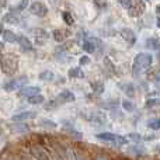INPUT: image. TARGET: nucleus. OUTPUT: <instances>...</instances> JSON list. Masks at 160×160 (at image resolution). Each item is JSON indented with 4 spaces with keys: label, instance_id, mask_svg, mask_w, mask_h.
I'll return each mask as SVG.
<instances>
[{
    "label": "nucleus",
    "instance_id": "f257e3e1",
    "mask_svg": "<svg viewBox=\"0 0 160 160\" xmlns=\"http://www.w3.org/2000/svg\"><path fill=\"white\" fill-rule=\"evenodd\" d=\"M152 61H153V58H152V55H150V53H145V52L138 53V55L135 56V59H133V68H132L133 75L138 76L142 70L150 68Z\"/></svg>",
    "mask_w": 160,
    "mask_h": 160
},
{
    "label": "nucleus",
    "instance_id": "f03ea898",
    "mask_svg": "<svg viewBox=\"0 0 160 160\" xmlns=\"http://www.w3.org/2000/svg\"><path fill=\"white\" fill-rule=\"evenodd\" d=\"M18 69V58L13 53H8V55H4L2 58V70L6 73V75L11 76L17 72Z\"/></svg>",
    "mask_w": 160,
    "mask_h": 160
},
{
    "label": "nucleus",
    "instance_id": "7ed1b4c3",
    "mask_svg": "<svg viewBox=\"0 0 160 160\" xmlns=\"http://www.w3.org/2000/svg\"><path fill=\"white\" fill-rule=\"evenodd\" d=\"M97 138L101 139V141H108V142H115L118 145H125L128 143L127 138L124 136H119V135H114V133H110V132H104V133H98Z\"/></svg>",
    "mask_w": 160,
    "mask_h": 160
},
{
    "label": "nucleus",
    "instance_id": "20e7f679",
    "mask_svg": "<svg viewBox=\"0 0 160 160\" xmlns=\"http://www.w3.org/2000/svg\"><path fill=\"white\" fill-rule=\"evenodd\" d=\"M75 100H76V97H75V94H73L72 91H69V90H63L62 93H59V96L56 97L55 100H53V102H55V105L58 107V105H61V104L72 102V101H75Z\"/></svg>",
    "mask_w": 160,
    "mask_h": 160
},
{
    "label": "nucleus",
    "instance_id": "39448f33",
    "mask_svg": "<svg viewBox=\"0 0 160 160\" xmlns=\"http://www.w3.org/2000/svg\"><path fill=\"white\" fill-rule=\"evenodd\" d=\"M30 11L34 14V16L45 17L48 14V7L42 2H37V0H35V2L30 6Z\"/></svg>",
    "mask_w": 160,
    "mask_h": 160
},
{
    "label": "nucleus",
    "instance_id": "423d86ee",
    "mask_svg": "<svg viewBox=\"0 0 160 160\" xmlns=\"http://www.w3.org/2000/svg\"><path fill=\"white\" fill-rule=\"evenodd\" d=\"M30 152L35 160H51L47 150H44L41 146H38V145H31Z\"/></svg>",
    "mask_w": 160,
    "mask_h": 160
},
{
    "label": "nucleus",
    "instance_id": "0eeeda50",
    "mask_svg": "<svg viewBox=\"0 0 160 160\" xmlns=\"http://www.w3.org/2000/svg\"><path fill=\"white\" fill-rule=\"evenodd\" d=\"M146 10V6H145L143 2H136V3H132V4L128 7V11H129V16L131 17H139L145 13Z\"/></svg>",
    "mask_w": 160,
    "mask_h": 160
},
{
    "label": "nucleus",
    "instance_id": "6e6552de",
    "mask_svg": "<svg viewBox=\"0 0 160 160\" xmlns=\"http://www.w3.org/2000/svg\"><path fill=\"white\" fill-rule=\"evenodd\" d=\"M25 82H27V78H25V76L18 78V79H14V80H10L8 83H6L4 84V90L13 91V90H16V88H18V87H24Z\"/></svg>",
    "mask_w": 160,
    "mask_h": 160
},
{
    "label": "nucleus",
    "instance_id": "1a4fd4ad",
    "mask_svg": "<svg viewBox=\"0 0 160 160\" xmlns=\"http://www.w3.org/2000/svg\"><path fill=\"white\" fill-rule=\"evenodd\" d=\"M119 34H121L122 39H124L125 42H127L128 45H133L136 42V35L135 32H133L132 30H129V28H122L121 31H119Z\"/></svg>",
    "mask_w": 160,
    "mask_h": 160
},
{
    "label": "nucleus",
    "instance_id": "9d476101",
    "mask_svg": "<svg viewBox=\"0 0 160 160\" xmlns=\"http://www.w3.org/2000/svg\"><path fill=\"white\" fill-rule=\"evenodd\" d=\"M41 88L37 87V86H24L21 87V90L18 91V96L20 97H31V96H35V94H39Z\"/></svg>",
    "mask_w": 160,
    "mask_h": 160
},
{
    "label": "nucleus",
    "instance_id": "9b49d317",
    "mask_svg": "<svg viewBox=\"0 0 160 160\" xmlns=\"http://www.w3.org/2000/svg\"><path fill=\"white\" fill-rule=\"evenodd\" d=\"M34 35H35V44L37 45H44L45 42L49 38V34L44 30V28H37L34 31Z\"/></svg>",
    "mask_w": 160,
    "mask_h": 160
},
{
    "label": "nucleus",
    "instance_id": "f8f14e48",
    "mask_svg": "<svg viewBox=\"0 0 160 160\" xmlns=\"http://www.w3.org/2000/svg\"><path fill=\"white\" fill-rule=\"evenodd\" d=\"M17 42L20 44V47H21L22 51H31L32 49V44H31V41L27 38V37H24V35L17 37Z\"/></svg>",
    "mask_w": 160,
    "mask_h": 160
},
{
    "label": "nucleus",
    "instance_id": "ddd939ff",
    "mask_svg": "<svg viewBox=\"0 0 160 160\" xmlns=\"http://www.w3.org/2000/svg\"><path fill=\"white\" fill-rule=\"evenodd\" d=\"M37 114L35 112H21L17 114V115H13V121L16 122H22V121H28V119L35 118Z\"/></svg>",
    "mask_w": 160,
    "mask_h": 160
},
{
    "label": "nucleus",
    "instance_id": "4468645a",
    "mask_svg": "<svg viewBox=\"0 0 160 160\" xmlns=\"http://www.w3.org/2000/svg\"><path fill=\"white\" fill-rule=\"evenodd\" d=\"M91 122H94V124H98V125H102L105 124V115L101 112V111H96V112L91 114Z\"/></svg>",
    "mask_w": 160,
    "mask_h": 160
},
{
    "label": "nucleus",
    "instance_id": "2eb2a0df",
    "mask_svg": "<svg viewBox=\"0 0 160 160\" xmlns=\"http://www.w3.org/2000/svg\"><path fill=\"white\" fill-rule=\"evenodd\" d=\"M3 41H6V42H17V35L13 32V31H10V30H4L3 31Z\"/></svg>",
    "mask_w": 160,
    "mask_h": 160
},
{
    "label": "nucleus",
    "instance_id": "dca6fc26",
    "mask_svg": "<svg viewBox=\"0 0 160 160\" xmlns=\"http://www.w3.org/2000/svg\"><path fill=\"white\" fill-rule=\"evenodd\" d=\"M121 88L124 90V93H127L128 97H133V96H135V87H133L131 83H122Z\"/></svg>",
    "mask_w": 160,
    "mask_h": 160
},
{
    "label": "nucleus",
    "instance_id": "f3484780",
    "mask_svg": "<svg viewBox=\"0 0 160 160\" xmlns=\"http://www.w3.org/2000/svg\"><path fill=\"white\" fill-rule=\"evenodd\" d=\"M146 47L152 51H158L159 49V39L156 37H152V38L146 39Z\"/></svg>",
    "mask_w": 160,
    "mask_h": 160
},
{
    "label": "nucleus",
    "instance_id": "a211bd4d",
    "mask_svg": "<svg viewBox=\"0 0 160 160\" xmlns=\"http://www.w3.org/2000/svg\"><path fill=\"white\" fill-rule=\"evenodd\" d=\"M18 20H20V16L16 13H7L4 16V21L8 22V24H17Z\"/></svg>",
    "mask_w": 160,
    "mask_h": 160
},
{
    "label": "nucleus",
    "instance_id": "6ab92c4d",
    "mask_svg": "<svg viewBox=\"0 0 160 160\" xmlns=\"http://www.w3.org/2000/svg\"><path fill=\"white\" fill-rule=\"evenodd\" d=\"M28 102H30V104H34V105L42 104V102H44V96H42V94H35V96H31V97H28Z\"/></svg>",
    "mask_w": 160,
    "mask_h": 160
},
{
    "label": "nucleus",
    "instance_id": "aec40b11",
    "mask_svg": "<svg viewBox=\"0 0 160 160\" xmlns=\"http://www.w3.org/2000/svg\"><path fill=\"white\" fill-rule=\"evenodd\" d=\"M91 88L96 94H101L104 91V83L102 82H93L91 83Z\"/></svg>",
    "mask_w": 160,
    "mask_h": 160
},
{
    "label": "nucleus",
    "instance_id": "412c9836",
    "mask_svg": "<svg viewBox=\"0 0 160 160\" xmlns=\"http://www.w3.org/2000/svg\"><path fill=\"white\" fill-rule=\"evenodd\" d=\"M52 35H53V39H55V41H58V42H63L65 38H66L65 32H63V31H61V30H53Z\"/></svg>",
    "mask_w": 160,
    "mask_h": 160
},
{
    "label": "nucleus",
    "instance_id": "4be33fe9",
    "mask_svg": "<svg viewBox=\"0 0 160 160\" xmlns=\"http://www.w3.org/2000/svg\"><path fill=\"white\" fill-rule=\"evenodd\" d=\"M69 76L70 78H83L84 73L82 72L80 68H72V69H69Z\"/></svg>",
    "mask_w": 160,
    "mask_h": 160
},
{
    "label": "nucleus",
    "instance_id": "5701e85b",
    "mask_svg": "<svg viewBox=\"0 0 160 160\" xmlns=\"http://www.w3.org/2000/svg\"><path fill=\"white\" fill-rule=\"evenodd\" d=\"M122 108H124L125 111H128V112H133V111H135V104L128 101V100H124V101H122Z\"/></svg>",
    "mask_w": 160,
    "mask_h": 160
},
{
    "label": "nucleus",
    "instance_id": "b1692460",
    "mask_svg": "<svg viewBox=\"0 0 160 160\" xmlns=\"http://www.w3.org/2000/svg\"><path fill=\"white\" fill-rule=\"evenodd\" d=\"M39 79L41 80H48V82H49V80L53 79V73L51 72V70H45V72H42L41 75H39Z\"/></svg>",
    "mask_w": 160,
    "mask_h": 160
},
{
    "label": "nucleus",
    "instance_id": "393cba45",
    "mask_svg": "<svg viewBox=\"0 0 160 160\" xmlns=\"http://www.w3.org/2000/svg\"><path fill=\"white\" fill-rule=\"evenodd\" d=\"M62 18H63V21L66 22L68 25H72L73 24V17L70 16V13H66V11H65V13L62 14Z\"/></svg>",
    "mask_w": 160,
    "mask_h": 160
},
{
    "label": "nucleus",
    "instance_id": "a878e982",
    "mask_svg": "<svg viewBox=\"0 0 160 160\" xmlns=\"http://www.w3.org/2000/svg\"><path fill=\"white\" fill-rule=\"evenodd\" d=\"M148 125H149V128H152V129H159L160 122H159V119H150V121L148 122Z\"/></svg>",
    "mask_w": 160,
    "mask_h": 160
},
{
    "label": "nucleus",
    "instance_id": "bb28decb",
    "mask_svg": "<svg viewBox=\"0 0 160 160\" xmlns=\"http://www.w3.org/2000/svg\"><path fill=\"white\" fill-rule=\"evenodd\" d=\"M93 2L98 8H105L107 7V4H108L107 0H93Z\"/></svg>",
    "mask_w": 160,
    "mask_h": 160
},
{
    "label": "nucleus",
    "instance_id": "cd10ccee",
    "mask_svg": "<svg viewBox=\"0 0 160 160\" xmlns=\"http://www.w3.org/2000/svg\"><path fill=\"white\" fill-rule=\"evenodd\" d=\"M75 160H87V156H86L84 153L75 152Z\"/></svg>",
    "mask_w": 160,
    "mask_h": 160
},
{
    "label": "nucleus",
    "instance_id": "c85d7f7f",
    "mask_svg": "<svg viewBox=\"0 0 160 160\" xmlns=\"http://www.w3.org/2000/svg\"><path fill=\"white\" fill-rule=\"evenodd\" d=\"M42 125H44V127H49V128H52V129H53V128H56V124H53V122H51L49 121V119H44V121H42Z\"/></svg>",
    "mask_w": 160,
    "mask_h": 160
},
{
    "label": "nucleus",
    "instance_id": "c756f323",
    "mask_svg": "<svg viewBox=\"0 0 160 160\" xmlns=\"http://www.w3.org/2000/svg\"><path fill=\"white\" fill-rule=\"evenodd\" d=\"M118 2H119V4H121L122 7H127V8L132 4V0H118Z\"/></svg>",
    "mask_w": 160,
    "mask_h": 160
},
{
    "label": "nucleus",
    "instance_id": "7c9ffc66",
    "mask_svg": "<svg viewBox=\"0 0 160 160\" xmlns=\"http://www.w3.org/2000/svg\"><path fill=\"white\" fill-rule=\"evenodd\" d=\"M27 6H28V0H21L17 8H18V10H24V8L27 7Z\"/></svg>",
    "mask_w": 160,
    "mask_h": 160
},
{
    "label": "nucleus",
    "instance_id": "2f4dec72",
    "mask_svg": "<svg viewBox=\"0 0 160 160\" xmlns=\"http://www.w3.org/2000/svg\"><path fill=\"white\" fill-rule=\"evenodd\" d=\"M53 160H65V159L62 158V153L61 152L55 150V152H53Z\"/></svg>",
    "mask_w": 160,
    "mask_h": 160
},
{
    "label": "nucleus",
    "instance_id": "473e14b6",
    "mask_svg": "<svg viewBox=\"0 0 160 160\" xmlns=\"http://www.w3.org/2000/svg\"><path fill=\"white\" fill-rule=\"evenodd\" d=\"M79 62H80V65H87L88 62H90V58H88V56H82Z\"/></svg>",
    "mask_w": 160,
    "mask_h": 160
},
{
    "label": "nucleus",
    "instance_id": "72a5a7b5",
    "mask_svg": "<svg viewBox=\"0 0 160 160\" xmlns=\"http://www.w3.org/2000/svg\"><path fill=\"white\" fill-rule=\"evenodd\" d=\"M93 160H110V159H108L105 155H97V156H96V158H94Z\"/></svg>",
    "mask_w": 160,
    "mask_h": 160
},
{
    "label": "nucleus",
    "instance_id": "f704fd0d",
    "mask_svg": "<svg viewBox=\"0 0 160 160\" xmlns=\"http://www.w3.org/2000/svg\"><path fill=\"white\" fill-rule=\"evenodd\" d=\"M156 102H158V100H150V101H148L146 104H148V107H152V105H155Z\"/></svg>",
    "mask_w": 160,
    "mask_h": 160
},
{
    "label": "nucleus",
    "instance_id": "c9c22d12",
    "mask_svg": "<svg viewBox=\"0 0 160 160\" xmlns=\"http://www.w3.org/2000/svg\"><path fill=\"white\" fill-rule=\"evenodd\" d=\"M3 49H4V45H3V42H0V52H3Z\"/></svg>",
    "mask_w": 160,
    "mask_h": 160
},
{
    "label": "nucleus",
    "instance_id": "e433bc0d",
    "mask_svg": "<svg viewBox=\"0 0 160 160\" xmlns=\"http://www.w3.org/2000/svg\"><path fill=\"white\" fill-rule=\"evenodd\" d=\"M2 32H3V24L0 22V35H2Z\"/></svg>",
    "mask_w": 160,
    "mask_h": 160
}]
</instances>
